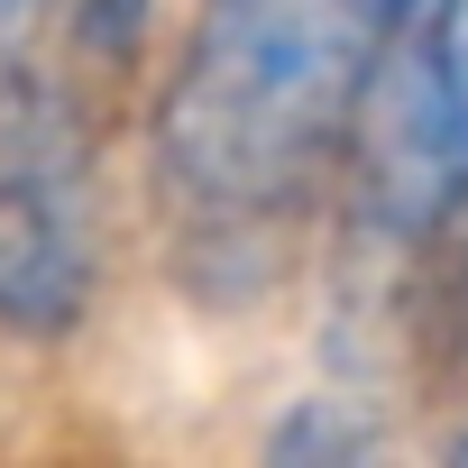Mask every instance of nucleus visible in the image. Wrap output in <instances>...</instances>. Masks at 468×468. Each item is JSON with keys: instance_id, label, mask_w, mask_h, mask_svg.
Listing matches in <instances>:
<instances>
[{"instance_id": "obj_4", "label": "nucleus", "mask_w": 468, "mask_h": 468, "mask_svg": "<svg viewBox=\"0 0 468 468\" xmlns=\"http://www.w3.org/2000/svg\"><path fill=\"white\" fill-rule=\"evenodd\" d=\"M258 450L285 459V468H349V459H377V450H386V422L367 413V395L322 386V395H294V404L267 422Z\"/></svg>"}, {"instance_id": "obj_5", "label": "nucleus", "mask_w": 468, "mask_h": 468, "mask_svg": "<svg viewBox=\"0 0 468 468\" xmlns=\"http://www.w3.org/2000/svg\"><path fill=\"white\" fill-rule=\"evenodd\" d=\"M441 331H450V367L468 377V258H459V285H450V322Z\"/></svg>"}, {"instance_id": "obj_3", "label": "nucleus", "mask_w": 468, "mask_h": 468, "mask_svg": "<svg viewBox=\"0 0 468 468\" xmlns=\"http://www.w3.org/2000/svg\"><path fill=\"white\" fill-rule=\"evenodd\" d=\"M101 294V249L83 175L0 165V331L10 340H74Z\"/></svg>"}, {"instance_id": "obj_2", "label": "nucleus", "mask_w": 468, "mask_h": 468, "mask_svg": "<svg viewBox=\"0 0 468 468\" xmlns=\"http://www.w3.org/2000/svg\"><path fill=\"white\" fill-rule=\"evenodd\" d=\"M340 220L367 267H413L468 220V0H422L367 74Z\"/></svg>"}, {"instance_id": "obj_1", "label": "nucleus", "mask_w": 468, "mask_h": 468, "mask_svg": "<svg viewBox=\"0 0 468 468\" xmlns=\"http://www.w3.org/2000/svg\"><path fill=\"white\" fill-rule=\"evenodd\" d=\"M422 0H202L156 92V184L175 202L184 285L258 303L285 285L303 211L340 184L377 56Z\"/></svg>"}, {"instance_id": "obj_6", "label": "nucleus", "mask_w": 468, "mask_h": 468, "mask_svg": "<svg viewBox=\"0 0 468 468\" xmlns=\"http://www.w3.org/2000/svg\"><path fill=\"white\" fill-rule=\"evenodd\" d=\"M441 450H450V459H459V468H468V431H450V441H441Z\"/></svg>"}]
</instances>
